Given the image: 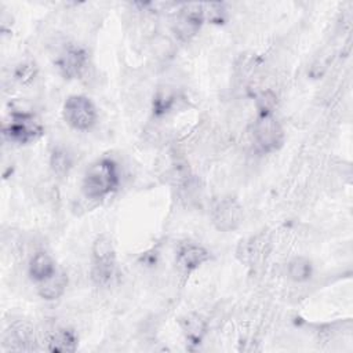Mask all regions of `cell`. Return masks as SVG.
Returning <instances> with one entry per match:
<instances>
[{"label":"cell","instance_id":"5bb4252c","mask_svg":"<svg viewBox=\"0 0 353 353\" xmlns=\"http://www.w3.org/2000/svg\"><path fill=\"white\" fill-rule=\"evenodd\" d=\"M287 273L291 280L302 283L312 277L313 266L312 262L305 256H296L292 261H290L287 266Z\"/></svg>","mask_w":353,"mask_h":353},{"label":"cell","instance_id":"277c9868","mask_svg":"<svg viewBox=\"0 0 353 353\" xmlns=\"http://www.w3.org/2000/svg\"><path fill=\"white\" fill-rule=\"evenodd\" d=\"M3 134L7 139L17 143H29L43 134L40 121L30 113L12 112L10 121L4 125Z\"/></svg>","mask_w":353,"mask_h":353},{"label":"cell","instance_id":"8fae6325","mask_svg":"<svg viewBox=\"0 0 353 353\" xmlns=\"http://www.w3.org/2000/svg\"><path fill=\"white\" fill-rule=\"evenodd\" d=\"M57 272L54 259L47 252H36L29 263V276L36 283L44 281Z\"/></svg>","mask_w":353,"mask_h":353},{"label":"cell","instance_id":"7a4b0ae2","mask_svg":"<svg viewBox=\"0 0 353 353\" xmlns=\"http://www.w3.org/2000/svg\"><path fill=\"white\" fill-rule=\"evenodd\" d=\"M91 279L97 285H106L116 269V252L110 239L98 236L91 248Z\"/></svg>","mask_w":353,"mask_h":353},{"label":"cell","instance_id":"30bf717a","mask_svg":"<svg viewBox=\"0 0 353 353\" xmlns=\"http://www.w3.org/2000/svg\"><path fill=\"white\" fill-rule=\"evenodd\" d=\"M37 284H39L37 287L39 295L46 301H54V299H58L65 292L68 277L63 272L57 270L52 276H50L48 279Z\"/></svg>","mask_w":353,"mask_h":353},{"label":"cell","instance_id":"6da1fadb","mask_svg":"<svg viewBox=\"0 0 353 353\" xmlns=\"http://www.w3.org/2000/svg\"><path fill=\"white\" fill-rule=\"evenodd\" d=\"M120 182L117 164L112 159H101L91 164L84 174L81 190L90 200H101L113 193Z\"/></svg>","mask_w":353,"mask_h":353},{"label":"cell","instance_id":"7c38bea8","mask_svg":"<svg viewBox=\"0 0 353 353\" xmlns=\"http://www.w3.org/2000/svg\"><path fill=\"white\" fill-rule=\"evenodd\" d=\"M179 324H181V328H182L186 339L190 343L199 345L201 342V339L205 334L207 323L200 314L189 313L179 320Z\"/></svg>","mask_w":353,"mask_h":353},{"label":"cell","instance_id":"9c48e42d","mask_svg":"<svg viewBox=\"0 0 353 353\" xmlns=\"http://www.w3.org/2000/svg\"><path fill=\"white\" fill-rule=\"evenodd\" d=\"M208 259H210L208 251L201 245H197L193 243H186L181 245L176 254V263L185 273H190L192 270L197 269Z\"/></svg>","mask_w":353,"mask_h":353},{"label":"cell","instance_id":"ba28073f","mask_svg":"<svg viewBox=\"0 0 353 353\" xmlns=\"http://www.w3.org/2000/svg\"><path fill=\"white\" fill-rule=\"evenodd\" d=\"M87 63V54L76 46H68L57 61V66L63 79L72 80L79 77Z\"/></svg>","mask_w":353,"mask_h":353},{"label":"cell","instance_id":"8992f818","mask_svg":"<svg viewBox=\"0 0 353 353\" xmlns=\"http://www.w3.org/2000/svg\"><path fill=\"white\" fill-rule=\"evenodd\" d=\"M241 221V205L232 197L221 199L212 208V222L221 232H230L237 229Z\"/></svg>","mask_w":353,"mask_h":353},{"label":"cell","instance_id":"ac0fdd59","mask_svg":"<svg viewBox=\"0 0 353 353\" xmlns=\"http://www.w3.org/2000/svg\"><path fill=\"white\" fill-rule=\"evenodd\" d=\"M33 68L30 66V65H21L19 68H18V70H17V79L18 80H21L22 83H25L26 81V79L28 80H32V77H33Z\"/></svg>","mask_w":353,"mask_h":353},{"label":"cell","instance_id":"5b68a950","mask_svg":"<svg viewBox=\"0 0 353 353\" xmlns=\"http://www.w3.org/2000/svg\"><path fill=\"white\" fill-rule=\"evenodd\" d=\"M252 137L263 152H273L283 145L284 132L273 114H259L252 124Z\"/></svg>","mask_w":353,"mask_h":353},{"label":"cell","instance_id":"3957f363","mask_svg":"<svg viewBox=\"0 0 353 353\" xmlns=\"http://www.w3.org/2000/svg\"><path fill=\"white\" fill-rule=\"evenodd\" d=\"M62 114L65 123L77 131H87L97 121V109L84 95H70L63 103Z\"/></svg>","mask_w":353,"mask_h":353},{"label":"cell","instance_id":"52a82bcc","mask_svg":"<svg viewBox=\"0 0 353 353\" xmlns=\"http://www.w3.org/2000/svg\"><path fill=\"white\" fill-rule=\"evenodd\" d=\"M203 21H204V6L186 4L182 7L176 18L175 34L182 40H189L197 33Z\"/></svg>","mask_w":353,"mask_h":353},{"label":"cell","instance_id":"4fadbf2b","mask_svg":"<svg viewBox=\"0 0 353 353\" xmlns=\"http://www.w3.org/2000/svg\"><path fill=\"white\" fill-rule=\"evenodd\" d=\"M48 349L57 353H70L77 349V338L69 328H58L48 338Z\"/></svg>","mask_w":353,"mask_h":353},{"label":"cell","instance_id":"2e32d148","mask_svg":"<svg viewBox=\"0 0 353 353\" xmlns=\"http://www.w3.org/2000/svg\"><path fill=\"white\" fill-rule=\"evenodd\" d=\"M15 342L21 345V349H26V345L33 341V330L26 323H18L10 331Z\"/></svg>","mask_w":353,"mask_h":353},{"label":"cell","instance_id":"9a60e30c","mask_svg":"<svg viewBox=\"0 0 353 353\" xmlns=\"http://www.w3.org/2000/svg\"><path fill=\"white\" fill-rule=\"evenodd\" d=\"M72 164H73L72 156L66 149H63V148L54 149L51 159H50V167L58 178L66 176L72 168Z\"/></svg>","mask_w":353,"mask_h":353},{"label":"cell","instance_id":"e0dca14e","mask_svg":"<svg viewBox=\"0 0 353 353\" xmlns=\"http://www.w3.org/2000/svg\"><path fill=\"white\" fill-rule=\"evenodd\" d=\"M276 103L277 98L276 94L272 91H263L256 98V108L259 110V114H272Z\"/></svg>","mask_w":353,"mask_h":353}]
</instances>
